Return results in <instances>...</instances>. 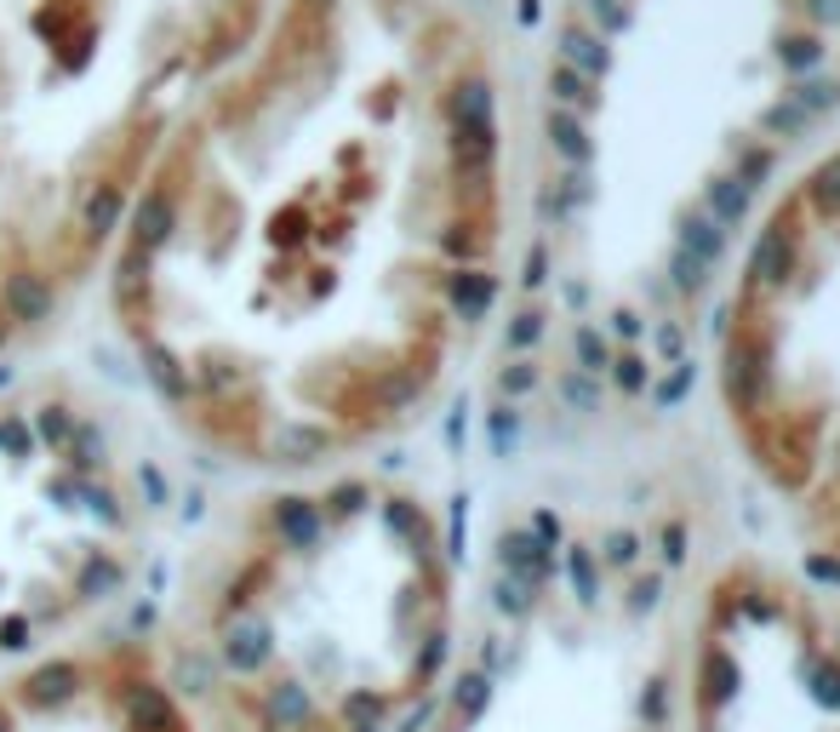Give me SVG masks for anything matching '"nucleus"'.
<instances>
[{"mask_svg": "<svg viewBox=\"0 0 840 732\" xmlns=\"http://www.w3.org/2000/svg\"><path fill=\"white\" fill-rule=\"evenodd\" d=\"M412 0H275L143 178L109 304L155 407L223 464L315 469L395 423L480 246L492 126L412 138Z\"/></svg>", "mask_w": 840, "mask_h": 732, "instance_id": "obj_1", "label": "nucleus"}, {"mask_svg": "<svg viewBox=\"0 0 840 732\" xmlns=\"http://www.w3.org/2000/svg\"><path fill=\"white\" fill-rule=\"evenodd\" d=\"M275 0H0V344L81 292Z\"/></svg>", "mask_w": 840, "mask_h": 732, "instance_id": "obj_2", "label": "nucleus"}, {"mask_svg": "<svg viewBox=\"0 0 840 732\" xmlns=\"http://www.w3.org/2000/svg\"><path fill=\"white\" fill-rule=\"evenodd\" d=\"M0 732H207V721L161 652L81 641L0 675Z\"/></svg>", "mask_w": 840, "mask_h": 732, "instance_id": "obj_3", "label": "nucleus"}, {"mask_svg": "<svg viewBox=\"0 0 840 732\" xmlns=\"http://www.w3.org/2000/svg\"><path fill=\"white\" fill-rule=\"evenodd\" d=\"M789 269H795V246H789V230H767L749 252V275L755 287H783Z\"/></svg>", "mask_w": 840, "mask_h": 732, "instance_id": "obj_4", "label": "nucleus"}, {"mask_svg": "<svg viewBox=\"0 0 840 732\" xmlns=\"http://www.w3.org/2000/svg\"><path fill=\"white\" fill-rule=\"evenodd\" d=\"M680 252H692V258L715 264V252H721V223H715V218H686V223H680Z\"/></svg>", "mask_w": 840, "mask_h": 732, "instance_id": "obj_5", "label": "nucleus"}, {"mask_svg": "<svg viewBox=\"0 0 840 732\" xmlns=\"http://www.w3.org/2000/svg\"><path fill=\"white\" fill-rule=\"evenodd\" d=\"M744 200H749V184H737V178H721V184H709V212H715V223H732V218H744Z\"/></svg>", "mask_w": 840, "mask_h": 732, "instance_id": "obj_6", "label": "nucleus"}, {"mask_svg": "<svg viewBox=\"0 0 840 732\" xmlns=\"http://www.w3.org/2000/svg\"><path fill=\"white\" fill-rule=\"evenodd\" d=\"M567 58L583 69V74H606V63H612V58H606V46L595 40V35H567Z\"/></svg>", "mask_w": 840, "mask_h": 732, "instance_id": "obj_7", "label": "nucleus"}, {"mask_svg": "<svg viewBox=\"0 0 840 732\" xmlns=\"http://www.w3.org/2000/svg\"><path fill=\"white\" fill-rule=\"evenodd\" d=\"M812 200H818V207H840V155L818 166V178H812Z\"/></svg>", "mask_w": 840, "mask_h": 732, "instance_id": "obj_8", "label": "nucleus"}, {"mask_svg": "<svg viewBox=\"0 0 840 732\" xmlns=\"http://www.w3.org/2000/svg\"><path fill=\"white\" fill-rule=\"evenodd\" d=\"M555 143H560V155H590V138H583V126L572 115H555Z\"/></svg>", "mask_w": 840, "mask_h": 732, "instance_id": "obj_9", "label": "nucleus"}, {"mask_svg": "<svg viewBox=\"0 0 840 732\" xmlns=\"http://www.w3.org/2000/svg\"><path fill=\"white\" fill-rule=\"evenodd\" d=\"M703 258H692V252H675V287H686V292H692V287H703Z\"/></svg>", "mask_w": 840, "mask_h": 732, "instance_id": "obj_10", "label": "nucleus"}, {"mask_svg": "<svg viewBox=\"0 0 840 732\" xmlns=\"http://www.w3.org/2000/svg\"><path fill=\"white\" fill-rule=\"evenodd\" d=\"M555 92H560V97H583V74L560 69V74H555Z\"/></svg>", "mask_w": 840, "mask_h": 732, "instance_id": "obj_11", "label": "nucleus"}]
</instances>
